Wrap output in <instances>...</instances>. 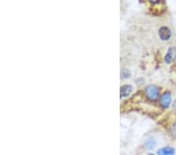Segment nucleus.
<instances>
[{
    "label": "nucleus",
    "mask_w": 176,
    "mask_h": 155,
    "mask_svg": "<svg viewBox=\"0 0 176 155\" xmlns=\"http://www.w3.org/2000/svg\"><path fill=\"white\" fill-rule=\"evenodd\" d=\"M149 155H154V154H152V153H150V154H149Z\"/></svg>",
    "instance_id": "obj_11"
},
{
    "label": "nucleus",
    "mask_w": 176,
    "mask_h": 155,
    "mask_svg": "<svg viewBox=\"0 0 176 155\" xmlns=\"http://www.w3.org/2000/svg\"><path fill=\"white\" fill-rule=\"evenodd\" d=\"M170 132H171V134L173 137L176 138V122L171 125V130H170Z\"/></svg>",
    "instance_id": "obj_8"
},
{
    "label": "nucleus",
    "mask_w": 176,
    "mask_h": 155,
    "mask_svg": "<svg viewBox=\"0 0 176 155\" xmlns=\"http://www.w3.org/2000/svg\"><path fill=\"white\" fill-rule=\"evenodd\" d=\"M146 95L147 98L150 100H156L157 96H158V89L156 86L153 85H149L146 89Z\"/></svg>",
    "instance_id": "obj_1"
},
{
    "label": "nucleus",
    "mask_w": 176,
    "mask_h": 155,
    "mask_svg": "<svg viewBox=\"0 0 176 155\" xmlns=\"http://www.w3.org/2000/svg\"><path fill=\"white\" fill-rule=\"evenodd\" d=\"M155 144H156V143H155V141L153 140V139H148V140L146 142V146L148 148V149H149V150H151V149L154 148Z\"/></svg>",
    "instance_id": "obj_7"
},
{
    "label": "nucleus",
    "mask_w": 176,
    "mask_h": 155,
    "mask_svg": "<svg viewBox=\"0 0 176 155\" xmlns=\"http://www.w3.org/2000/svg\"><path fill=\"white\" fill-rule=\"evenodd\" d=\"M171 101V93L169 92H166V93H163L160 99V103L162 107L164 108H167L170 106Z\"/></svg>",
    "instance_id": "obj_2"
},
{
    "label": "nucleus",
    "mask_w": 176,
    "mask_h": 155,
    "mask_svg": "<svg viewBox=\"0 0 176 155\" xmlns=\"http://www.w3.org/2000/svg\"><path fill=\"white\" fill-rule=\"evenodd\" d=\"M174 149L171 146H166L163 147L158 150L159 155H174Z\"/></svg>",
    "instance_id": "obj_6"
},
{
    "label": "nucleus",
    "mask_w": 176,
    "mask_h": 155,
    "mask_svg": "<svg viewBox=\"0 0 176 155\" xmlns=\"http://www.w3.org/2000/svg\"><path fill=\"white\" fill-rule=\"evenodd\" d=\"M132 91V86L130 85H125L121 87L120 93H121V97H125L128 96Z\"/></svg>",
    "instance_id": "obj_5"
},
{
    "label": "nucleus",
    "mask_w": 176,
    "mask_h": 155,
    "mask_svg": "<svg viewBox=\"0 0 176 155\" xmlns=\"http://www.w3.org/2000/svg\"><path fill=\"white\" fill-rule=\"evenodd\" d=\"M176 58V48L172 46L170 47L167 50V54H166L165 57H164V61L167 64H171V62L175 60Z\"/></svg>",
    "instance_id": "obj_3"
},
{
    "label": "nucleus",
    "mask_w": 176,
    "mask_h": 155,
    "mask_svg": "<svg viewBox=\"0 0 176 155\" xmlns=\"http://www.w3.org/2000/svg\"><path fill=\"white\" fill-rule=\"evenodd\" d=\"M121 75L125 78H127V77H129L130 75V72H128V70L126 69H123L122 72H121Z\"/></svg>",
    "instance_id": "obj_9"
},
{
    "label": "nucleus",
    "mask_w": 176,
    "mask_h": 155,
    "mask_svg": "<svg viewBox=\"0 0 176 155\" xmlns=\"http://www.w3.org/2000/svg\"><path fill=\"white\" fill-rule=\"evenodd\" d=\"M173 108H174V110H176V101L174 102V104H173Z\"/></svg>",
    "instance_id": "obj_10"
},
{
    "label": "nucleus",
    "mask_w": 176,
    "mask_h": 155,
    "mask_svg": "<svg viewBox=\"0 0 176 155\" xmlns=\"http://www.w3.org/2000/svg\"><path fill=\"white\" fill-rule=\"evenodd\" d=\"M159 36L162 40H169L171 37V31L166 26H163L159 29Z\"/></svg>",
    "instance_id": "obj_4"
}]
</instances>
